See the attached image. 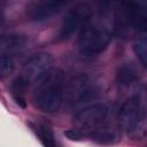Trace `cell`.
Masks as SVG:
<instances>
[{
  "mask_svg": "<svg viewBox=\"0 0 147 147\" xmlns=\"http://www.w3.org/2000/svg\"><path fill=\"white\" fill-rule=\"evenodd\" d=\"M64 136L69 139V140H74V141H80V140H85L87 138V131L80 129V127H76V129H68L64 131Z\"/></svg>",
  "mask_w": 147,
  "mask_h": 147,
  "instance_id": "obj_16",
  "label": "cell"
},
{
  "mask_svg": "<svg viewBox=\"0 0 147 147\" xmlns=\"http://www.w3.org/2000/svg\"><path fill=\"white\" fill-rule=\"evenodd\" d=\"M108 115V107L105 103H93L83 109H80L76 115L74 121L83 130L93 129L100 125Z\"/></svg>",
  "mask_w": 147,
  "mask_h": 147,
  "instance_id": "obj_7",
  "label": "cell"
},
{
  "mask_svg": "<svg viewBox=\"0 0 147 147\" xmlns=\"http://www.w3.org/2000/svg\"><path fill=\"white\" fill-rule=\"evenodd\" d=\"M99 94V87L87 76L75 77L67 88V100L70 105L86 103L95 99Z\"/></svg>",
  "mask_w": 147,
  "mask_h": 147,
  "instance_id": "obj_5",
  "label": "cell"
},
{
  "mask_svg": "<svg viewBox=\"0 0 147 147\" xmlns=\"http://www.w3.org/2000/svg\"><path fill=\"white\" fill-rule=\"evenodd\" d=\"M87 138H91L93 141L102 145L115 144L119 140L118 130L111 125H98L93 129H90L87 132Z\"/></svg>",
  "mask_w": 147,
  "mask_h": 147,
  "instance_id": "obj_9",
  "label": "cell"
},
{
  "mask_svg": "<svg viewBox=\"0 0 147 147\" xmlns=\"http://www.w3.org/2000/svg\"><path fill=\"white\" fill-rule=\"evenodd\" d=\"M113 38V28L100 23H88L79 32L78 48L86 56H93L103 52Z\"/></svg>",
  "mask_w": 147,
  "mask_h": 147,
  "instance_id": "obj_2",
  "label": "cell"
},
{
  "mask_svg": "<svg viewBox=\"0 0 147 147\" xmlns=\"http://www.w3.org/2000/svg\"><path fill=\"white\" fill-rule=\"evenodd\" d=\"M2 21H3V17H2V14H1V11H0V26L2 25Z\"/></svg>",
  "mask_w": 147,
  "mask_h": 147,
  "instance_id": "obj_17",
  "label": "cell"
},
{
  "mask_svg": "<svg viewBox=\"0 0 147 147\" xmlns=\"http://www.w3.org/2000/svg\"><path fill=\"white\" fill-rule=\"evenodd\" d=\"M93 16V8L87 2H80L75 5L65 15L56 36V40L63 41L70 39L77 32H80L83 28L88 24Z\"/></svg>",
  "mask_w": 147,
  "mask_h": 147,
  "instance_id": "obj_3",
  "label": "cell"
},
{
  "mask_svg": "<svg viewBox=\"0 0 147 147\" xmlns=\"http://www.w3.org/2000/svg\"><path fill=\"white\" fill-rule=\"evenodd\" d=\"M139 78L138 70L132 63H124L122 64L116 74L117 83L122 86H130L136 83Z\"/></svg>",
  "mask_w": 147,
  "mask_h": 147,
  "instance_id": "obj_11",
  "label": "cell"
},
{
  "mask_svg": "<svg viewBox=\"0 0 147 147\" xmlns=\"http://www.w3.org/2000/svg\"><path fill=\"white\" fill-rule=\"evenodd\" d=\"M32 127L37 133V136L39 137L44 147H56L55 136L47 125L41 123H36V124H32Z\"/></svg>",
  "mask_w": 147,
  "mask_h": 147,
  "instance_id": "obj_13",
  "label": "cell"
},
{
  "mask_svg": "<svg viewBox=\"0 0 147 147\" xmlns=\"http://www.w3.org/2000/svg\"><path fill=\"white\" fill-rule=\"evenodd\" d=\"M67 7L65 1L33 2L26 9V17L33 22H44L56 16Z\"/></svg>",
  "mask_w": 147,
  "mask_h": 147,
  "instance_id": "obj_8",
  "label": "cell"
},
{
  "mask_svg": "<svg viewBox=\"0 0 147 147\" xmlns=\"http://www.w3.org/2000/svg\"><path fill=\"white\" fill-rule=\"evenodd\" d=\"M133 51L138 56L139 61L144 67L147 64V38L146 34H140L134 39L133 42Z\"/></svg>",
  "mask_w": 147,
  "mask_h": 147,
  "instance_id": "obj_14",
  "label": "cell"
},
{
  "mask_svg": "<svg viewBox=\"0 0 147 147\" xmlns=\"http://www.w3.org/2000/svg\"><path fill=\"white\" fill-rule=\"evenodd\" d=\"M145 101L139 95L129 98L119 109L121 126L131 134L145 127Z\"/></svg>",
  "mask_w": 147,
  "mask_h": 147,
  "instance_id": "obj_4",
  "label": "cell"
},
{
  "mask_svg": "<svg viewBox=\"0 0 147 147\" xmlns=\"http://www.w3.org/2000/svg\"><path fill=\"white\" fill-rule=\"evenodd\" d=\"M26 42L24 36L21 34H3L0 36V56L10 55L11 53L21 49Z\"/></svg>",
  "mask_w": 147,
  "mask_h": 147,
  "instance_id": "obj_10",
  "label": "cell"
},
{
  "mask_svg": "<svg viewBox=\"0 0 147 147\" xmlns=\"http://www.w3.org/2000/svg\"><path fill=\"white\" fill-rule=\"evenodd\" d=\"M28 86H29V82L22 75L16 77L11 82V92H13L14 100L22 108L26 107V100H25L24 95H25V92L28 90Z\"/></svg>",
  "mask_w": 147,
  "mask_h": 147,
  "instance_id": "obj_12",
  "label": "cell"
},
{
  "mask_svg": "<svg viewBox=\"0 0 147 147\" xmlns=\"http://www.w3.org/2000/svg\"><path fill=\"white\" fill-rule=\"evenodd\" d=\"M63 72L51 70L37 84L33 92L34 105L42 111L56 113L63 102Z\"/></svg>",
  "mask_w": 147,
  "mask_h": 147,
  "instance_id": "obj_1",
  "label": "cell"
},
{
  "mask_svg": "<svg viewBox=\"0 0 147 147\" xmlns=\"http://www.w3.org/2000/svg\"><path fill=\"white\" fill-rule=\"evenodd\" d=\"M15 69V61L10 55L0 56V79L8 77Z\"/></svg>",
  "mask_w": 147,
  "mask_h": 147,
  "instance_id": "obj_15",
  "label": "cell"
},
{
  "mask_svg": "<svg viewBox=\"0 0 147 147\" xmlns=\"http://www.w3.org/2000/svg\"><path fill=\"white\" fill-rule=\"evenodd\" d=\"M53 57L46 52H39L32 55L24 64L23 77L29 83H38L46 74L52 70Z\"/></svg>",
  "mask_w": 147,
  "mask_h": 147,
  "instance_id": "obj_6",
  "label": "cell"
}]
</instances>
